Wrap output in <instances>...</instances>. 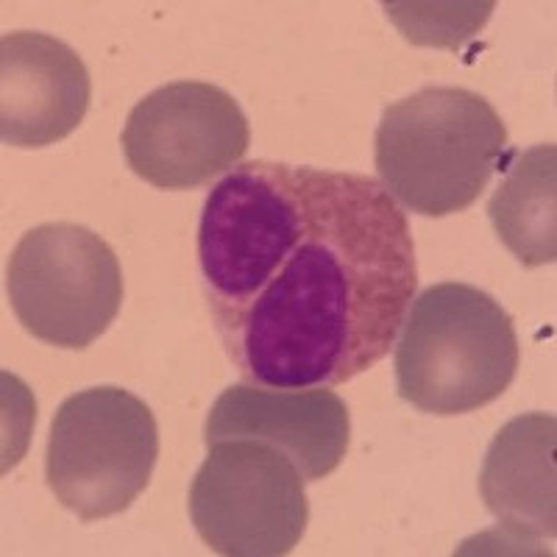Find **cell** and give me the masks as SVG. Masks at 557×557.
<instances>
[{"label":"cell","mask_w":557,"mask_h":557,"mask_svg":"<svg viewBox=\"0 0 557 557\" xmlns=\"http://www.w3.org/2000/svg\"><path fill=\"white\" fill-rule=\"evenodd\" d=\"M555 416L527 412L507 421L487 446L480 494L513 544L555 541Z\"/></svg>","instance_id":"obj_10"},{"label":"cell","mask_w":557,"mask_h":557,"mask_svg":"<svg viewBox=\"0 0 557 557\" xmlns=\"http://www.w3.org/2000/svg\"><path fill=\"white\" fill-rule=\"evenodd\" d=\"M510 165L487 201V218L524 268L557 260V148L510 151Z\"/></svg>","instance_id":"obj_11"},{"label":"cell","mask_w":557,"mask_h":557,"mask_svg":"<svg viewBox=\"0 0 557 557\" xmlns=\"http://www.w3.org/2000/svg\"><path fill=\"white\" fill-rule=\"evenodd\" d=\"M207 446L190 485V519L203 544L226 557L290 555L310 521L296 462L248 437Z\"/></svg>","instance_id":"obj_6"},{"label":"cell","mask_w":557,"mask_h":557,"mask_svg":"<svg viewBox=\"0 0 557 557\" xmlns=\"http://www.w3.org/2000/svg\"><path fill=\"white\" fill-rule=\"evenodd\" d=\"M121 143L134 176L159 190H196L240 165L251 126L226 89L173 82L134 103Z\"/></svg>","instance_id":"obj_7"},{"label":"cell","mask_w":557,"mask_h":557,"mask_svg":"<svg viewBox=\"0 0 557 557\" xmlns=\"http://www.w3.org/2000/svg\"><path fill=\"white\" fill-rule=\"evenodd\" d=\"M92 82L70 45L51 34L0 37V137L12 148H45L76 132Z\"/></svg>","instance_id":"obj_9"},{"label":"cell","mask_w":557,"mask_h":557,"mask_svg":"<svg viewBox=\"0 0 557 557\" xmlns=\"http://www.w3.org/2000/svg\"><path fill=\"white\" fill-rule=\"evenodd\" d=\"M7 293L23 330L57 348L92 346L123 305L112 246L78 223H42L9 257Z\"/></svg>","instance_id":"obj_5"},{"label":"cell","mask_w":557,"mask_h":557,"mask_svg":"<svg viewBox=\"0 0 557 557\" xmlns=\"http://www.w3.org/2000/svg\"><path fill=\"white\" fill-rule=\"evenodd\" d=\"M396 343V387L416 410L462 416L491 405L519 371L513 318L466 282H441L412 298Z\"/></svg>","instance_id":"obj_3"},{"label":"cell","mask_w":557,"mask_h":557,"mask_svg":"<svg viewBox=\"0 0 557 557\" xmlns=\"http://www.w3.org/2000/svg\"><path fill=\"white\" fill-rule=\"evenodd\" d=\"M209 315L243 382L337 387L385 360L418 287L410 221L374 176L243 162L198 223Z\"/></svg>","instance_id":"obj_1"},{"label":"cell","mask_w":557,"mask_h":557,"mask_svg":"<svg viewBox=\"0 0 557 557\" xmlns=\"http://www.w3.org/2000/svg\"><path fill=\"white\" fill-rule=\"evenodd\" d=\"M157 457L151 407L123 387H87L53 416L45 480L59 505L89 524L128 510L151 482Z\"/></svg>","instance_id":"obj_4"},{"label":"cell","mask_w":557,"mask_h":557,"mask_svg":"<svg viewBox=\"0 0 557 557\" xmlns=\"http://www.w3.org/2000/svg\"><path fill=\"white\" fill-rule=\"evenodd\" d=\"M494 103L462 87H424L382 112L374 139L380 184L424 218L466 212L505 157Z\"/></svg>","instance_id":"obj_2"},{"label":"cell","mask_w":557,"mask_h":557,"mask_svg":"<svg viewBox=\"0 0 557 557\" xmlns=\"http://www.w3.org/2000/svg\"><path fill=\"white\" fill-rule=\"evenodd\" d=\"M407 42L457 51L487 23L494 3H385Z\"/></svg>","instance_id":"obj_12"},{"label":"cell","mask_w":557,"mask_h":557,"mask_svg":"<svg viewBox=\"0 0 557 557\" xmlns=\"http://www.w3.org/2000/svg\"><path fill=\"white\" fill-rule=\"evenodd\" d=\"M348 432L346 401L330 387L276 391L243 382L218 396L203 424V441H260L285 451L305 480H323L346 457Z\"/></svg>","instance_id":"obj_8"}]
</instances>
